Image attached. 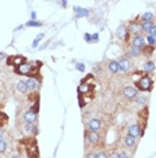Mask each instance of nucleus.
Returning a JSON list of instances; mask_svg holds the SVG:
<instances>
[{
  "instance_id": "1",
  "label": "nucleus",
  "mask_w": 156,
  "mask_h": 158,
  "mask_svg": "<svg viewBox=\"0 0 156 158\" xmlns=\"http://www.w3.org/2000/svg\"><path fill=\"white\" fill-rule=\"evenodd\" d=\"M41 68H42L41 61H34V62H24L22 65L14 68V72L16 74H19V76H26L28 78H37V80L42 81Z\"/></svg>"
},
{
  "instance_id": "2",
  "label": "nucleus",
  "mask_w": 156,
  "mask_h": 158,
  "mask_svg": "<svg viewBox=\"0 0 156 158\" xmlns=\"http://www.w3.org/2000/svg\"><path fill=\"white\" fill-rule=\"evenodd\" d=\"M18 146L23 147L22 152L26 153L27 158H39L41 157L39 147H38V142H37V138H35V136H28V138L19 139Z\"/></svg>"
},
{
  "instance_id": "3",
  "label": "nucleus",
  "mask_w": 156,
  "mask_h": 158,
  "mask_svg": "<svg viewBox=\"0 0 156 158\" xmlns=\"http://www.w3.org/2000/svg\"><path fill=\"white\" fill-rule=\"evenodd\" d=\"M137 74H140V78L137 81H135V85H136L135 88L141 92H151L152 88H154V81H152V78L150 77V74H147L145 72L137 73Z\"/></svg>"
},
{
  "instance_id": "4",
  "label": "nucleus",
  "mask_w": 156,
  "mask_h": 158,
  "mask_svg": "<svg viewBox=\"0 0 156 158\" xmlns=\"http://www.w3.org/2000/svg\"><path fill=\"white\" fill-rule=\"evenodd\" d=\"M139 122H137V126H139V128H140V136H143L144 135V132H145V128H147V123H148V116H150V110H148V107L145 106L143 107L140 111H139Z\"/></svg>"
},
{
  "instance_id": "5",
  "label": "nucleus",
  "mask_w": 156,
  "mask_h": 158,
  "mask_svg": "<svg viewBox=\"0 0 156 158\" xmlns=\"http://www.w3.org/2000/svg\"><path fill=\"white\" fill-rule=\"evenodd\" d=\"M123 96L128 100H135L139 96V91L132 85H127V87L123 88Z\"/></svg>"
},
{
  "instance_id": "6",
  "label": "nucleus",
  "mask_w": 156,
  "mask_h": 158,
  "mask_svg": "<svg viewBox=\"0 0 156 158\" xmlns=\"http://www.w3.org/2000/svg\"><path fill=\"white\" fill-rule=\"evenodd\" d=\"M24 62H27V60H26V57H23V56H11V57H8L7 58V65L8 66H19V65H22V64Z\"/></svg>"
},
{
  "instance_id": "7",
  "label": "nucleus",
  "mask_w": 156,
  "mask_h": 158,
  "mask_svg": "<svg viewBox=\"0 0 156 158\" xmlns=\"http://www.w3.org/2000/svg\"><path fill=\"white\" fill-rule=\"evenodd\" d=\"M85 138H86V142L89 141V143H92L93 146H98L100 145V134L98 132H93V131H86L85 132Z\"/></svg>"
},
{
  "instance_id": "8",
  "label": "nucleus",
  "mask_w": 156,
  "mask_h": 158,
  "mask_svg": "<svg viewBox=\"0 0 156 158\" xmlns=\"http://www.w3.org/2000/svg\"><path fill=\"white\" fill-rule=\"evenodd\" d=\"M102 128V122L98 119V118H93V119L89 120L88 123V130L93 131V132H98Z\"/></svg>"
},
{
  "instance_id": "9",
  "label": "nucleus",
  "mask_w": 156,
  "mask_h": 158,
  "mask_svg": "<svg viewBox=\"0 0 156 158\" xmlns=\"http://www.w3.org/2000/svg\"><path fill=\"white\" fill-rule=\"evenodd\" d=\"M116 35H117V38H119V39H123V41H127V42H128L131 34L128 33V28L125 27V24H121V26L117 27Z\"/></svg>"
},
{
  "instance_id": "10",
  "label": "nucleus",
  "mask_w": 156,
  "mask_h": 158,
  "mask_svg": "<svg viewBox=\"0 0 156 158\" xmlns=\"http://www.w3.org/2000/svg\"><path fill=\"white\" fill-rule=\"evenodd\" d=\"M23 122L24 123H28V124H37V120H38V115L34 114L33 111H26V112L23 114Z\"/></svg>"
},
{
  "instance_id": "11",
  "label": "nucleus",
  "mask_w": 156,
  "mask_h": 158,
  "mask_svg": "<svg viewBox=\"0 0 156 158\" xmlns=\"http://www.w3.org/2000/svg\"><path fill=\"white\" fill-rule=\"evenodd\" d=\"M140 31H141V23L139 24V23H137V20H131L128 33L133 34L135 37H136V35H140Z\"/></svg>"
},
{
  "instance_id": "12",
  "label": "nucleus",
  "mask_w": 156,
  "mask_h": 158,
  "mask_svg": "<svg viewBox=\"0 0 156 158\" xmlns=\"http://www.w3.org/2000/svg\"><path fill=\"white\" fill-rule=\"evenodd\" d=\"M26 84H27V88L30 89V91L37 92L39 89V85H41V81L37 80V78H27Z\"/></svg>"
},
{
  "instance_id": "13",
  "label": "nucleus",
  "mask_w": 156,
  "mask_h": 158,
  "mask_svg": "<svg viewBox=\"0 0 156 158\" xmlns=\"http://www.w3.org/2000/svg\"><path fill=\"white\" fill-rule=\"evenodd\" d=\"M132 46L133 48H139V49H143L145 46V38L143 35H136V37H133L132 39Z\"/></svg>"
},
{
  "instance_id": "14",
  "label": "nucleus",
  "mask_w": 156,
  "mask_h": 158,
  "mask_svg": "<svg viewBox=\"0 0 156 158\" xmlns=\"http://www.w3.org/2000/svg\"><path fill=\"white\" fill-rule=\"evenodd\" d=\"M119 62V70L120 72H128L131 68V61L128 58H121L117 61Z\"/></svg>"
},
{
  "instance_id": "15",
  "label": "nucleus",
  "mask_w": 156,
  "mask_h": 158,
  "mask_svg": "<svg viewBox=\"0 0 156 158\" xmlns=\"http://www.w3.org/2000/svg\"><path fill=\"white\" fill-rule=\"evenodd\" d=\"M22 130H23L24 132H27V134H31V136H34V135H37V132H38V127H37V124L24 123Z\"/></svg>"
},
{
  "instance_id": "16",
  "label": "nucleus",
  "mask_w": 156,
  "mask_h": 158,
  "mask_svg": "<svg viewBox=\"0 0 156 158\" xmlns=\"http://www.w3.org/2000/svg\"><path fill=\"white\" fill-rule=\"evenodd\" d=\"M3 108H4V106L0 104V128H3L7 123H8V115L3 111Z\"/></svg>"
},
{
  "instance_id": "17",
  "label": "nucleus",
  "mask_w": 156,
  "mask_h": 158,
  "mask_svg": "<svg viewBox=\"0 0 156 158\" xmlns=\"http://www.w3.org/2000/svg\"><path fill=\"white\" fill-rule=\"evenodd\" d=\"M74 12H76L77 18H84V16H89L90 11L88 8H81V7H74Z\"/></svg>"
},
{
  "instance_id": "18",
  "label": "nucleus",
  "mask_w": 156,
  "mask_h": 158,
  "mask_svg": "<svg viewBox=\"0 0 156 158\" xmlns=\"http://www.w3.org/2000/svg\"><path fill=\"white\" fill-rule=\"evenodd\" d=\"M128 135L133 136V138H139L140 136V128L137 124H132L128 127Z\"/></svg>"
},
{
  "instance_id": "19",
  "label": "nucleus",
  "mask_w": 156,
  "mask_h": 158,
  "mask_svg": "<svg viewBox=\"0 0 156 158\" xmlns=\"http://www.w3.org/2000/svg\"><path fill=\"white\" fill-rule=\"evenodd\" d=\"M124 143H125V146L128 147V149H135V146H136V138H133V136H131V135H127L125 138H124Z\"/></svg>"
},
{
  "instance_id": "20",
  "label": "nucleus",
  "mask_w": 156,
  "mask_h": 158,
  "mask_svg": "<svg viewBox=\"0 0 156 158\" xmlns=\"http://www.w3.org/2000/svg\"><path fill=\"white\" fill-rule=\"evenodd\" d=\"M108 69H109V72L111 73H113V74H116V73H119V62L117 61H115V60H112V61H109L108 62Z\"/></svg>"
},
{
  "instance_id": "21",
  "label": "nucleus",
  "mask_w": 156,
  "mask_h": 158,
  "mask_svg": "<svg viewBox=\"0 0 156 158\" xmlns=\"http://www.w3.org/2000/svg\"><path fill=\"white\" fill-rule=\"evenodd\" d=\"M155 52V46H148L145 45L143 49H141V54H144L145 57H151L152 54H154Z\"/></svg>"
},
{
  "instance_id": "22",
  "label": "nucleus",
  "mask_w": 156,
  "mask_h": 158,
  "mask_svg": "<svg viewBox=\"0 0 156 158\" xmlns=\"http://www.w3.org/2000/svg\"><path fill=\"white\" fill-rule=\"evenodd\" d=\"M144 72L147 74L154 73V72H155V64L152 62V61H147V62L144 64Z\"/></svg>"
},
{
  "instance_id": "23",
  "label": "nucleus",
  "mask_w": 156,
  "mask_h": 158,
  "mask_svg": "<svg viewBox=\"0 0 156 158\" xmlns=\"http://www.w3.org/2000/svg\"><path fill=\"white\" fill-rule=\"evenodd\" d=\"M154 18H155V15H154V12H144L143 15L140 16V19H141V22H154Z\"/></svg>"
},
{
  "instance_id": "24",
  "label": "nucleus",
  "mask_w": 156,
  "mask_h": 158,
  "mask_svg": "<svg viewBox=\"0 0 156 158\" xmlns=\"http://www.w3.org/2000/svg\"><path fill=\"white\" fill-rule=\"evenodd\" d=\"M16 88H18V91H19L20 93H23V95L28 92V88H27L26 81H19V82H18V85H16Z\"/></svg>"
},
{
  "instance_id": "25",
  "label": "nucleus",
  "mask_w": 156,
  "mask_h": 158,
  "mask_svg": "<svg viewBox=\"0 0 156 158\" xmlns=\"http://www.w3.org/2000/svg\"><path fill=\"white\" fill-rule=\"evenodd\" d=\"M154 27H155L154 22H141V31H148L150 33Z\"/></svg>"
},
{
  "instance_id": "26",
  "label": "nucleus",
  "mask_w": 156,
  "mask_h": 158,
  "mask_svg": "<svg viewBox=\"0 0 156 158\" xmlns=\"http://www.w3.org/2000/svg\"><path fill=\"white\" fill-rule=\"evenodd\" d=\"M135 103L137 104V106H141V107H145V104H147V96H143V95H139L136 99H135Z\"/></svg>"
},
{
  "instance_id": "27",
  "label": "nucleus",
  "mask_w": 156,
  "mask_h": 158,
  "mask_svg": "<svg viewBox=\"0 0 156 158\" xmlns=\"http://www.w3.org/2000/svg\"><path fill=\"white\" fill-rule=\"evenodd\" d=\"M141 54V49H139V48H131V50H129V56L131 57H139Z\"/></svg>"
},
{
  "instance_id": "28",
  "label": "nucleus",
  "mask_w": 156,
  "mask_h": 158,
  "mask_svg": "<svg viewBox=\"0 0 156 158\" xmlns=\"http://www.w3.org/2000/svg\"><path fill=\"white\" fill-rule=\"evenodd\" d=\"M42 22H37V20H28V22L26 23L27 27H41L42 26Z\"/></svg>"
},
{
  "instance_id": "29",
  "label": "nucleus",
  "mask_w": 156,
  "mask_h": 158,
  "mask_svg": "<svg viewBox=\"0 0 156 158\" xmlns=\"http://www.w3.org/2000/svg\"><path fill=\"white\" fill-rule=\"evenodd\" d=\"M7 152V142L3 138H0V153H6Z\"/></svg>"
},
{
  "instance_id": "30",
  "label": "nucleus",
  "mask_w": 156,
  "mask_h": 158,
  "mask_svg": "<svg viewBox=\"0 0 156 158\" xmlns=\"http://www.w3.org/2000/svg\"><path fill=\"white\" fill-rule=\"evenodd\" d=\"M145 41H147L148 46H155V45H156V38L151 37V35H148V37L145 38Z\"/></svg>"
},
{
  "instance_id": "31",
  "label": "nucleus",
  "mask_w": 156,
  "mask_h": 158,
  "mask_svg": "<svg viewBox=\"0 0 156 158\" xmlns=\"http://www.w3.org/2000/svg\"><path fill=\"white\" fill-rule=\"evenodd\" d=\"M45 35L43 34H39L37 38L34 39V42H33V48H38V45H39V42H41V39H43Z\"/></svg>"
},
{
  "instance_id": "32",
  "label": "nucleus",
  "mask_w": 156,
  "mask_h": 158,
  "mask_svg": "<svg viewBox=\"0 0 156 158\" xmlns=\"http://www.w3.org/2000/svg\"><path fill=\"white\" fill-rule=\"evenodd\" d=\"M94 158H109V156L105 152H98V153H94Z\"/></svg>"
},
{
  "instance_id": "33",
  "label": "nucleus",
  "mask_w": 156,
  "mask_h": 158,
  "mask_svg": "<svg viewBox=\"0 0 156 158\" xmlns=\"http://www.w3.org/2000/svg\"><path fill=\"white\" fill-rule=\"evenodd\" d=\"M84 38H85V41L86 42H89V44H92V42H93V38H92V35L90 34H84Z\"/></svg>"
},
{
  "instance_id": "34",
  "label": "nucleus",
  "mask_w": 156,
  "mask_h": 158,
  "mask_svg": "<svg viewBox=\"0 0 156 158\" xmlns=\"http://www.w3.org/2000/svg\"><path fill=\"white\" fill-rule=\"evenodd\" d=\"M76 68H77V70H80V72H85V65L84 64H77Z\"/></svg>"
},
{
  "instance_id": "35",
  "label": "nucleus",
  "mask_w": 156,
  "mask_h": 158,
  "mask_svg": "<svg viewBox=\"0 0 156 158\" xmlns=\"http://www.w3.org/2000/svg\"><path fill=\"white\" fill-rule=\"evenodd\" d=\"M109 158H120V153L119 152H112Z\"/></svg>"
},
{
  "instance_id": "36",
  "label": "nucleus",
  "mask_w": 156,
  "mask_h": 158,
  "mask_svg": "<svg viewBox=\"0 0 156 158\" xmlns=\"http://www.w3.org/2000/svg\"><path fill=\"white\" fill-rule=\"evenodd\" d=\"M150 35H151V37H154V38H156V26L150 31Z\"/></svg>"
},
{
  "instance_id": "37",
  "label": "nucleus",
  "mask_w": 156,
  "mask_h": 158,
  "mask_svg": "<svg viewBox=\"0 0 156 158\" xmlns=\"http://www.w3.org/2000/svg\"><path fill=\"white\" fill-rule=\"evenodd\" d=\"M92 38H93V42H97L98 38H100V35H98V34H93V35H92Z\"/></svg>"
},
{
  "instance_id": "38",
  "label": "nucleus",
  "mask_w": 156,
  "mask_h": 158,
  "mask_svg": "<svg viewBox=\"0 0 156 158\" xmlns=\"http://www.w3.org/2000/svg\"><path fill=\"white\" fill-rule=\"evenodd\" d=\"M120 158H128V154L125 152H120Z\"/></svg>"
},
{
  "instance_id": "39",
  "label": "nucleus",
  "mask_w": 156,
  "mask_h": 158,
  "mask_svg": "<svg viewBox=\"0 0 156 158\" xmlns=\"http://www.w3.org/2000/svg\"><path fill=\"white\" fill-rule=\"evenodd\" d=\"M35 19H37V12L33 11L31 12V20H35Z\"/></svg>"
},
{
  "instance_id": "40",
  "label": "nucleus",
  "mask_w": 156,
  "mask_h": 158,
  "mask_svg": "<svg viewBox=\"0 0 156 158\" xmlns=\"http://www.w3.org/2000/svg\"><path fill=\"white\" fill-rule=\"evenodd\" d=\"M11 158H22V156H20V154H12Z\"/></svg>"
},
{
  "instance_id": "41",
  "label": "nucleus",
  "mask_w": 156,
  "mask_h": 158,
  "mask_svg": "<svg viewBox=\"0 0 156 158\" xmlns=\"http://www.w3.org/2000/svg\"><path fill=\"white\" fill-rule=\"evenodd\" d=\"M3 58H6V54H4V53L0 52V61H3Z\"/></svg>"
},
{
  "instance_id": "42",
  "label": "nucleus",
  "mask_w": 156,
  "mask_h": 158,
  "mask_svg": "<svg viewBox=\"0 0 156 158\" xmlns=\"http://www.w3.org/2000/svg\"><path fill=\"white\" fill-rule=\"evenodd\" d=\"M61 4H62V7H67V2H62Z\"/></svg>"
}]
</instances>
